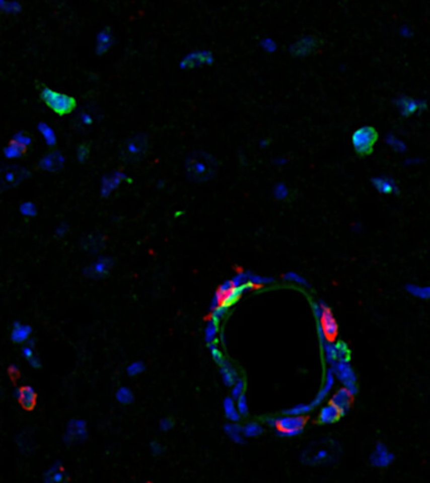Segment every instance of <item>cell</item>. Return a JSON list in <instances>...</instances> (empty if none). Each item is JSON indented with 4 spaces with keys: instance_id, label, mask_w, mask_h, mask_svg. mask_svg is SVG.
<instances>
[{
    "instance_id": "6da1fadb",
    "label": "cell",
    "mask_w": 430,
    "mask_h": 483,
    "mask_svg": "<svg viewBox=\"0 0 430 483\" xmlns=\"http://www.w3.org/2000/svg\"><path fill=\"white\" fill-rule=\"evenodd\" d=\"M341 454V447L333 439H321L312 442L301 453V461L307 466H322L337 461Z\"/></svg>"
},
{
    "instance_id": "f1b7e54d",
    "label": "cell",
    "mask_w": 430,
    "mask_h": 483,
    "mask_svg": "<svg viewBox=\"0 0 430 483\" xmlns=\"http://www.w3.org/2000/svg\"><path fill=\"white\" fill-rule=\"evenodd\" d=\"M242 431L244 438H255L263 434V426L259 422H249L242 426Z\"/></svg>"
},
{
    "instance_id": "4316f807",
    "label": "cell",
    "mask_w": 430,
    "mask_h": 483,
    "mask_svg": "<svg viewBox=\"0 0 430 483\" xmlns=\"http://www.w3.org/2000/svg\"><path fill=\"white\" fill-rule=\"evenodd\" d=\"M219 331H220V321H217V320H214V318H210V320H209V322H208V325H206V327H205V333H204V336H205L206 345H209V343H211V342H214V341L219 340V338H218V333H219Z\"/></svg>"
},
{
    "instance_id": "bcb514c9",
    "label": "cell",
    "mask_w": 430,
    "mask_h": 483,
    "mask_svg": "<svg viewBox=\"0 0 430 483\" xmlns=\"http://www.w3.org/2000/svg\"><path fill=\"white\" fill-rule=\"evenodd\" d=\"M67 231H68V228H67V224H60L59 227H58L57 228V231H55V234H57L58 237H63L64 236L65 233H67Z\"/></svg>"
},
{
    "instance_id": "d590c367",
    "label": "cell",
    "mask_w": 430,
    "mask_h": 483,
    "mask_svg": "<svg viewBox=\"0 0 430 483\" xmlns=\"http://www.w3.org/2000/svg\"><path fill=\"white\" fill-rule=\"evenodd\" d=\"M283 280L287 281L288 283H292V285L300 286V287H306V288L308 287L307 280L296 272H287L284 275H283Z\"/></svg>"
},
{
    "instance_id": "4dcf8cb0",
    "label": "cell",
    "mask_w": 430,
    "mask_h": 483,
    "mask_svg": "<svg viewBox=\"0 0 430 483\" xmlns=\"http://www.w3.org/2000/svg\"><path fill=\"white\" fill-rule=\"evenodd\" d=\"M103 244H105V242H103L102 237L100 236H90L83 241V248L90 250V252H97L103 247Z\"/></svg>"
},
{
    "instance_id": "d4e9b609",
    "label": "cell",
    "mask_w": 430,
    "mask_h": 483,
    "mask_svg": "<svg viewBox=\"0 0 430 483\" xmlns=\"http://www.w3.org/2000/svg\"><path fill=\"white\" fill-rule=\"evenodd\" d=\"M44 479H45V482L59 483V482L65 481V479H67V477H65L64 469H63V467L60 466L59 463H57V464H54V466L50 467V468L48 469L47 472H45Z\"/></svg>"
},
{
    "instance_id": "8d00e7d4",
    "label": "cell",
    "mask_w": 430,
    "mask_h": 483,
    "mask_svg": "<svg viewBox=\"0 0 430 483\" xmlns=\"http://www.w3.org/2000/svg\"><path fill=\"white\" fill-rule=\"evenodd\" d=\"M22 10V5L18 2H8V0H0V12L7 13V14H15Z\"/></svg>"
},
{
    "instance_id": "ba28073f",
    "label": "cell",
    "mask_w": 430,
    "mask_h": 483,
    "mask_svg": "<svg viewBox=\"0 0 430 483\" xmlns=\"http://www.w3.org/2000/svg\"><path fill=\"white\" fill-rule=\"evenodd\" d=\"M331 369H332L333 374H335L336 379L341 381L346 389L351 391L353 395H357L359 393V383H357V375H356L355 370L350 363H345V361H336V363L331 364Z\"/></svg>"
},
{
    "instance_id": "3957f363",
    "label": "cell",
    "mask_w": 430,
    "mask_h": 483,
    "mask_svg": "<svg viewBox=\"0 0 430 483\" xmlns=\"http://www.w3.org/2000/svg\"><path fill=\"white\" fill-rule=\"evenodd\" d=\"M40 100L45 106L58 116H67L77 107V101L73 96L58 92L49 87H42L39 92Z\"/></svg>"
},
{
    "instance_id": "83f0119b",
    "label": "cell",
    "mask_w": 430,
    "mask_h": 483,
    "mask_svg": "<svg viewBox=\"0 0 430 483\" xmlns=\"http://www.w3.org/2000/svg\"><path fill=\"white\" fill-rule=\"evenodd\" d=\"M333 343H335L336 351H337V359H338L337 361H345V363H350L351 358H352V350H351V348L348 346V343L345 342V341H342V340L336 341V342H333Z\"/></svg>"
},
{
    "instance_id": "ab89813d",
    "label": "cell",
    "mask_w": 430,
    "mask_h": 483,
    "mask_svg": "<svg viewBox=\"0 0 430 483\" xmlns=\"http://www.w3.org/2000/svg\"><path fill=\"white\" fill-rule=\"evenodd\" d=\"M237 408L238 411L240 413V416L248 417V414H249V406H248V400L245 393L242 394V395L237 399Z\"/></svg>"
},
{
    "instance_id": "7c38bea8",
    "label": "cell",
    "mask_w": 430,
    "mask_h": 483,
    "mask_svg": "<svg viewBox=\"0 0 430 483\" xmlns=\"http://www.w3.org/2000/svg\"><path fill=\"white\" fill-rule=\"evenodd\" d=\"M112 267H113L112 258L103 257V258H100L98 260H96V262L92 263V264L88 265V267L85 269V274L91 278H102L110 273V270L112 269Z\"/></svg>"
},
{
    "instance_id": "ffe728a7",
    "label": "cell",
    "mask_w": 430,
    "mask_h": 483,
    "mask_svg": "<svg viewBox=\"0 0 430 483\" xmlns=\"http://www.w3.org/2000/svg\"><path fill=\"white\" fill-rule=\"evenodd\" d=\"M219 368H220V375H222L223 383H224L227 386H230V388H232L233 384L235 383V380L239 378L235 368L227 360H225L222 365H219Z\"/></svg>"
},
{
    "instance_id": "cb8c5ba5",
    "label": "cell",
    "mask_w": 430,
    "mask_h": 483,
    "mask_svg": "<svg viewBox=\"0 0 430 483\" xmlns=\"http://www.w3.org/2000/svg\"><path fill=\"white\" fill-rule=\"evenodd\" d=\"M373 183L374 185H375L376 190L381 194H385V195H391V194L398 191V188H396L395 183H394L393 180H389V179H384V178L374 179Z\"/></svg>"
},
{
    "instance_id": "52a82bcc",
    "label": "cell",
    "mask_w": 430,
    "mask_h": 483,
    "mask_svg": "<svg viewBox=\"0 0 430 483\" xmlns=\"http://www.w3.org/2000/svg\"><path fill=\"white\" fill-rule=\"evenodd\" d=\"M29 175V171L24 168H20V166H0V190L7 191L15 188Z\"/></svg>"
},
{
    "instance_id": "60d3db41",
    "label": "cell",
    "mask_w": 430,
    "mask_h": 483,
    "mask_svg": "<svg viewBox=\"0 0 430 483\" xmlns=\"http://www.w3.org/2000/svg\"><path fill=\"white\" fill-rule=\"evenodd\" d=\"M20 213L25 217H34L37 214V206L32 201H25L20 205Z\"/></svg>"
},
{
    "instance_id": "b9f144b4",
    "label": "cell",
    "mask_w": 430,
    "mask_h": 483,
    "mask_svg": "<svg viewBox=\"0 0 430 483\" xmlns=\"http://www.w3.org/2000/svg\"><path fill=\"white\" fill-rule=\"evenodd\" d=\"M91 149L88 144H81L77 148V159L80 163H85L87 158L90 156Z\"/></svg>"
},
{
    "instance_id": "f35d334b",
    "label": "cell",
    "mask_w": 430,
    "mask_h": 483,
    "mask_svg": "<svg viewBox=\"0 0 430 483\" xmlns=\"http://www.w3.org/2000/svg\"><path fill=\"white\" fill-rule=\"evenodd\" d=\"M145 369H146V366H145V364L142 363V361H133V363H131L130 365L127 366L126 371H127L128 376H132V378H133V376L141 375V374L145 371Z\"/></svg>"
},
{
    "instance_id": "9a60e30c",
    "label": "cell",
    "mask_w": 430,
    "mask_h": 483,
    "mask_svg": "<svg viewBox=\"0 0 430 483\" xmlns=\"http://www.w3.org/2000/svg\"><path fill=\"white\" fill-rule=\"evenodd\" d=\"M63 165H64V158L59 151H52V153L43 156L42 160L39 161V168L45 171H50V173L59 171Z\"/></svg>"
},
{
    "instance_id": "8fae6325",
    "label": "cell",
    "mask_w": 430,
    "mask_h": 483,
    "mask_svg": "<svg viewBox=\"0 0 430 483\" xmlns=\"http://www.w3.org/2000/svg\"><path fill=\"white\" fill-rule=\"evenodd\" d=\"M343 414H345L343 411H341L337 406L333 405L330 401V403L325 404V405L320 409L317 417H316V422H317V424H320V426L335 424L342 418Z\"/></svg>"
},
{
    "instance_id": "8992f818",
    "label": "cell",
    "mask_w": 430,
    "mask_h": 483,
    "mask_svg": "<svg viewBox=\"0 0 430 483\" xmlns=\"http://www.w3.org/2000/svg\"><path fill=\"white\" fill-rule=\"evenodd\" d=\"M149 151V139L145 135H136L123 141L120 149V155L128 163H137L145 158Z\"/></svg>"
},
{
    "instance_id": "74e56055",
    "label": "cell",
    "mask_w": 430,
    "mask_h": 483,
    "mask_svg": "<svg viewBox=\"0 0 430 483\" xmlns=\"http://www.w3.org/2000/svg\"><path fill=\"white\" fill-rule=\"evenodd\" d=\"M245 389H247V381L243 376H239L232 386V398L237 400L242 394L245 393Z\"/></svg>"
},
{
    "instance_id": "30bf717a",
    "label": "cell",
    "mask_w": 430,
    "mask_h": 483,
    "mask_svg": "<svg viewBox=\"0 0 430 483\" xmlns=\"http://www.w3.org/2000/svg\"><path fill=\"white\" fill-rule=\"evenodd\" d=\"M87 437V424L82 419H72L68 423L64 433V442L72 444L76 441H83Z\"/></svg>"
},
{
    "instance_id": "7402d4cb",
    "label": "cell",
    "mask_w": 430,
    "mask_h": 483,
    "mask_svg": "<svg viewBox=\"0 0 430 483\" xmlns=\"http://www.w3.org/2000/svg\"><path fill=\"white\" fill-rule=\"evenodd\" d=\"M224 432L228 437H229L230 441H233L234 443L242 444L244 442V436H243V431H242V426L239 423H235V422H230V423H227L224 426Z\"/></svg>"
},
{
    "instance_id": "603a6c76",
    "label": "cell",
    "mask_w": 430,
    "mask_h": 483,
    "mask_svg": "<svg viewBox=\"0 0 430 483\" xmlns=\"http://www.w3.org/2000/svg\"><path fill=\"white\" fill-rule=\"evenodd\" d=\"M405 290L409 295L419 298V300H430V285L428 286H419L415 283H408L405 286Z\"/></svg>"
},
{
    "instance_id": "44dd1931",
    "label": "cell",
    "mask_w": 430,
    "mask_h": 483,
    "mask_svg": "<svg viewBox=\"0 0 430 483\" xmlns=\"http://www.w3.org/2000/svg\"><path fill=\"white\" fill-rule=\"evenodd\" d=\"M223 409H224V414L228 421L239 423L240 419H242V416H240V413L238 411L235 399H233L232 396L225 398L224 401H223Z\"/></svg>"
},
{
    "instance_id": "2e32d148",
    "label": "cell",
    "mask_w": 430,
    "mask_h": 483,
    "mask_svg": "<svg viewBox=\"0 0 430 483\" xmlns=\"http://www.w3.org/2000/svg\"><path fill=\"white\" fill-rule=\"evenodd\" d=\"M321 39L316 37H307L303 38V39L298 40L295 45L292 47V50L295 54L297 55H303V54H308V53H312L315 50H317L321 45Z\"/></svg>"
},
{
    "instance_id": "836d02e7",
    "label": "cell",
    "mask_w": 430,
    "mask_h": 483,
    "mask_svg": "<svg viewBox=\"0 0 430 483\" xmlns=\"http://www.w3.org/2000/svg\"><path fill=\"white\" fill-rule=\"evenodd\" d=\"M208 348H209V351H210L211 358H213V360L215 361V364H217V365H222V364L225 361V356L224 354H223L222 349L219 348V340L209 343Z\"/></svg>"
},
{
    "instance_id": "e0dca14e",
    "label": "cell",
    "mask_w": 430,
    "mask_h": 483,
    "mask_svg": "<svg viewBox=\"0 0 430 483\" xmlns=\"http://www.w3.org/2000/svg\"><path fill=\"white\" fill-rule=\"evenodd\" d=\"M396 105H398L401 115L405 116V117H409V116L414 115V113H416L418 111L426 108V105L424 102H418V101L409 97L400 98V100L396 101Z\"/></svg>"
},
{
    "instance_id": "7bdbcfd3",
    "label": "cell",
    "mask_w": 430,
    "mask_h": 483,
    "mask_svg": "<svg viewBox=\"0 0 430 483\" xmlns=\"http://www.w3.org/2000/svg\"><path fill=\"white\" fill-rule=\"evenodd\" d=\"M175 427V419L173 417H165L160 421V429L163 432H169Z\"/></svg>"
},
{
    "instance_id": "9c48e42d",
    "label": "cell",
    "mask_w": 430,
    "mask_h": 483,
    "mask_svg": "<svg viewBox=\"0 0 430 483\" xmlns=\"http://www.w3.org/2000/svg\"><path fill=\"white\" fill-rule=\"evenodd\" d=\"M369 461H370L371 466L375 467V468H388L395 461V454L389 451L388 447L384 443H378L375 448H374Z\"/></svg>"
},
{
    "instance_id": "d6a6232c",
    "label": "cell",
    "mask_w": 430,
    "mask_h": 483,
    "mask_svg": "<svg viewBox=\"0 0 430 483\" xmlns=\"http://www.w3.org/2000/svg\"><path fill=\"white\" fill-rule=\"evenodd\" d=\"M116 399L122 405H130L133 401V393L130 388L127 386H121L117 391H116Z\"/></svg>"
},
{
    "instance_id": "5b68a950",
    "label": "cell",
    "mask_w": 430,
    "mask_h": 483,
    "mask_svg": "<svg viewBox=\"0 0 430 483\" xmlns=\"http://www.w3.org/2000/svg\"><path fill=\"white\" fill-rule=\"evenodd\" d=\"M379 140V132L374 126H363L357 128L351 136L353 150L359 158H366L374 153L376 143Z\"/></svg>"
},
{
    "instance_id": "ac0fdd59",
    "label": "cell",
    "mask_w": 430,
    "mask_h": 483,
    "mask_svg": "<svg viewBox=\"0 0 430 483\" xmlns=\"http://www.w3.org/2000/svg\"><path fill=\"white\" fill-rule=\"evenodd\" d=\"M30 335H32V327L29 325H23L20 322H15L13 325L10 337L14 343L27 342L30 338Z\"/></svg>"
},
{
    "instance_id": "484cf974",
    "label": "cell",
    "mask_w": 430,
    "mask_h": 483,
    "mask_svg": "<svg viewBox=\"0 0 430 483\" xmlns=\"http://www.w3.org/2000/svg\"><path fill=\"white\" fill-rule=\"evenodd\" d=\"M27 153V146L17 143V141H10L9 145L4 149V155L8 159H17L22 158Z\"/></svg>"
},
{
    "instance_id": "1f68e13d",
    "label": "cell",
    "mask_w": 430,
    "mask_h": 483,
    "mask_svg": "<svg viewBox=\"0 0 430 483\" xmlns=\"http://www.w3.org/2000/svg\"><path fill=\"white\" fill-rule=\"evenodd\" d=\"M111 39H112V38H111L110 29H103L102 32L98 34L97 52L100 53V54H101V53H105L106 50L108 49V47H110V44H111Z\"/></svg>"
},
{
    "instance_id": "f6af8a7d",
    "label": "cell",
    "mask_w": 430,
    "mask_h": 483,
    "mask_svg": "<svg viewBox=\"0 0 430 483\" xmlns=\"http://www.w3.org/2000/svg\"><path fill=\"white\" fill-rule=\"evenodd\" d=\"M150 451L154 456H161L164 453V447L160 442L154 441L150 443Z\"/></svg>"
},
{
    "instance_id": "7dc6e473",
    "label": "cell",
    "mask_w": 430,
    "mask_h": 483,
    "mask_svg": "<svg viewBox=\"0 0 430 483\" xmlns=\"http://www.w3.org/2000/svg\"><path fill=\"white\" fill-rule=\"evenodd\" d=\"M28 361H29V364L33 366V368H35V369L40 368V360L37 355H34L32 359H29Z\"/></svg>"
},
{
    "instance_id": "5bb4252c",
    "label": "cell",
    "mask_w": 430,
    "mask_h": 483,
    "mask_svg": "<svg viewBox=\"0 0 430 483\" xmlns=\"http://www.w3.org/2000/svg\"><path fill=\"white\" fill-rule=\"evenodd\" d=\"M353 398H355V395H353L348 389H346L345 386H342V388L337 389V390L332 394L330 401L333 404V405L337 406L341 411L346 413V411L352 406Z\"/></svg>"
},
{
    "instance_id": "d6986e66",
    "label": "cell",
    "mask_w": 430,
    "mask_h": 483,
    "mask_svg": "<svg viewBox=\"0 0 430 483\" xmlns=\"http://www.w3.org/2000/svg\"><path fill=\"white\" fill-rule=\"evenodd\" d=\"M18 400L20 405L27 410L34 408L35 401H37V394L30 386H23L18 390Z\"/></svg>"
},
{
    "instance_id": "e575fe53",
    "label": "cell",
    "mask_w": 430,
    "mask_h": 483,
    "mask_svg": "<svg viewBox=\"0 0 430 483\" xmlns=\"http://www.w3.org/2000/svg\"><path fill=\"white\" fill-rule=\"evenodd\" d=\"M38 128H39V131L42 132L43 137H44L48 146H54L55 144H57V141H55L57 139H55L54 131L52 130V127H49V126L45 125V123H39Z\"/></svg>"
},
{
    "instance_id": "4fadbf2b",
    "label": "cell",
    "mask_w": 430,
    "mask_h": 483,
    "mask_svg": "<svg viewBox=\"0 0 430 483\" xmlns=\"http://www.w3.org/2000/svg\"><path fill=\"white\" fill-rule=\"evenodd\" d=\"M335 381H336V376H335V374H333L332 369H331V366H330V368L326 370L325 376H323L322 386H321V389L318 390L316 398L313 399V401L311 403V405H312L313 409H315L316 406L320 405V404L322 403V401L325 400V399L327 398L328 395H330L331 390H332L333 385H335Z\"/></svg>"
},
{
    "instance_id": "277c9868",
    "label": "cell",
    "mask_w": 430,
    "mask_h": 483,
    "mask_svg": "<svg viewBox=\"0 0 430 483\" xmlns=\"http://www.w3.org/2000/svg\"><path fill=\"white\" fill-rule=\"evenodd\" d=\"M264 422L275 429L278 436L285 437V438H292L301 434L307 424V419L305 417L282 416V414L277 417H267L264 418Z\"/></svg>"
},
{
    "instance_id": "ee69618b",
    "label": "cell",
    "mask_w": 430,
    "mask_h": 483,
    "mask_svg": "<svg viewBox=\"0 0 430 483\" xmlns=\"http://www.w3.org/2000/svg\"><path fill=\"white\" fill-rule=\"evenodd\" d=\"M13 141H17V143L22 144V145L28 146L30 145V143H32V137L25 132H18L15 133L14 137H13Z\"/></svg>"
},
{
    "instance_id": "7a4b0ae2",
    "label": "cell",
    "mask_w": 430,
    "mask_h": 483,
    "mask_svg": "<svg viewBox=\"0 0 430 483\" xmlns=\"http://www.w3.org/2000/svg\"><path fill=\"white\" fill-rule=\"evenodd\" d=\"M186 174L189 178L198 183L210 180L218 170L217 160L208 153L198 151L191 154L185 164Z\"/></svg>"
},
{
    "instance_id": "f546056e",
    "label": "cell",
    "mask_w": 430,
    "mask_h": 483,
    "mask_svg": "<svg viewBox=\"0 0 430 483\" xmlns=\"http://www.w3.org/2000/svg\"><path fill=\"white\" fill-rule=\"evenodd\" d=\"M312 410H313V408H312V405H311V403L310 404H297V405L291 406V408L285 409V410H282L279 414H282V416H301V417H305V416H307L308 413H311Z\"/></svg>"
}]
</instances>
